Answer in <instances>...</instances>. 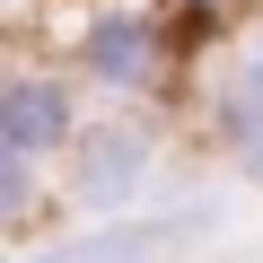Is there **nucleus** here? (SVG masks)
Returning <instances> with one entry per match:
<instances>
[{"mask_svg": "<svg viewBox=\"0 0 263 263\" xmlns=\"http://www.w3.org/2000/svg\"><path fill=\"white\" fill-rule=\"evenodd\" d=\"M158 149H167V123L149 105H97L88 132L70 141V158H62V176H53V202L79 211L88 228L97 219H132L149 176H158Z\"/></svg>", "mask_w": 263, "mask_h": 263, "instance_id": "nucleus-2", "label": "nucleus"}, {"mask_svg": "<svg viewBox=\"0 0 263 263\" xmlns=\"http://www.w3.org/2000/svg\"><path fill=\"white\" fill-rule=\"evenodd\" d=\"M18 9H27V0H0V27H9V18H18Z\"/></svg>", "mask_w": 263, "mask_h": 263, "instance_id": "nucleus-8", "label": "nucleus"}, {"mask_svg": "<svg viewBox=\"0 0 263 263\" xmlns=\"http://www.w3.org/2000/svg\"><path fill=\"white\" fill-rule=\"evenodd\" d=\"M88 88L62 70V53H9L0 62V141L35 167H62L70 141L88 132Z\"/></svg>", "mask_w": 263, "mask_h": 263, "instance_id": "nucleus-3", "label": "nucleus"}, {"mask_svg": "<svg viewBox=\"0 0 263 263\" xmlns=\"http://www.w3.org/2000/svg\"><path fill=\"white\" fill-rule=\"evenodd\" d=\"M27 9H88V0H27Z\"/></svg>", "mask_w": 263, "mask_h": 263, "instance_id": "nucleus-7", "label": "nucleus"}, {"mask_svg": "<svg viewBox=\"0 0 263 263\" xmlns=\"http://www.w3.org/2000/svg\"><path fill=\"white\" fill-rule=\"evenodd\" d=\"M62 70L97 105L176 114L184 79H193V44L167 18V0H88V9H70V27H62Z\"/></svg>", "mask_w": 263, "mask_h": 263, "instance_id": "nucleus-1", "label": "nucleus"}, {"mask_svg": "<svg viewBox=\"0 0 263 263\" xmlns=\"http://www.w3.org/2000/svg\"><path fill=\"white\" fill-rule=\"evenodd\" d=\"M167 18H176L184 44L202 53V44H228V27L246 18V0H167Z\"/></svg>", "mask_w": 263, "mask_h": 263, "instance_id": "nucleus-6", "label": "nucleus"}, {"mask_svg": "<svg viewBox=\"0 0 263 263\" xmlns=\"http://www.w3.org/2000/svg\"><path fill=\"white\" fill-rule=\"evenodd\" d=\"M202 228H219V202H167V211H132V219H97V228H53L35 237L18 263H167L176 246H193Z\"/></svg>", "mask_w": 263, "mask_h": 263, "instance_id": "nucleus-4", "label": "nucleus"}, {"mask_svg": "<svg viewBox=\"0 0 263 263\" xmlns=\"http://www.w3.org/2000/svg\"><path fill=\"white\" fill-rule=\"evenodd\" d=\"M44 211H53V184H44V167H35V158H18L9 141H0V237H27Z\"/></svg>", "mask_w": 263, "mask_h": 263, "instance_id": "nucleus-5", "label": "nucleus"}]
</instances>
